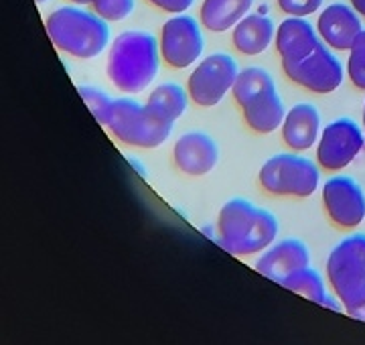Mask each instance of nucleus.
<instances>
[{
    "label": "nucleus",
    "mask_w": 365,
    "mask_h": 345,
    "mask_svg": "<svg viewBox=\"0 0 365 345\" xmlns=\"http://www.w3.org/2000/svg\"><path fill=\"white\" fill-rule=\"evenodd\" d=\"M130 163L134 165V167H136V171L140 172V175H146V171H144V165H140L138 160H134V159H130Z\"/></svg>",
    "instance_id": "c756f323"
},
{
    "label": "nucleus",
    "mask_w": 365,
    "mask_h": 345,
    "mask_svg": "<svg viewBox=\"0 0 365 345\" xmlns=\"http://www.w3.org/2000/svg\"><path fill=\"white\" fill-rule=\"evenodd\" d=\"M364 133H365V106H364Z\"/></svg>",
    "instance_id": "473e14b6"
},
{
    "label": "nucleus",
    "mask_w": 365,
    "mask_h": 345,
    "mask_svg": "<svg viewBox=\"0 0 365 345\" xmlns=\"http://www.w3.org/2000/svg\"><path fill=\"white\" fill-rule=\"evenodd\" d=\"M272 39H276L274 21L260 13L246 14L232 33V43L235 49L248 57L264 53L270 47Z\"/></svg>",
    "instance_id": "f3484780"
},
{
    "label": "nucleus",
    "mask_w": 365,
    "mask_h": 345,
    "mask_svg": "<svg viewBox=\"0 0 365 345\" xmlns=\"http://www.w3.org/2000/svg\"><path fill=\"white\" fill-rule=\"evenodd\" d=\"M254 0H203L201 23L207 31L223 33L234 29L250 13Z\"/></svg>",
    "instance_id": "a211bd4d"
},
{
    "label": "nucleus",
    "mask_w": 365,
    "mask_h": 345,
    "mask_svg": "<svg viewBox=\"0 0 365 345\" xmlns=\"http://www.w3.org/2000/svg\"><path fill=\"white\" fill-rule=\"evenodd\" d=\"M276 92L272 76L262 69V67H246L237 73V78L234 81V100L240 104V108H246L252 102L260 100L268 93Z\"/></svg>",
    "instance_id": "aec40b11"
},
{
    "label": "nucleus",
    "mask_w": 365,
    "mask_h": 345,
    "mask_svg": "<svg viewBox=\"0 0 365 345\" xmlns=\"http://www.w3.org/2000/svg\"><path fill=\"white\" fill-rule=\"evenodd\" d=\"M321 130V114L313 104H297L282 122V140L288 148L302 153L313 148Z\"/></svg>",
    "instance_id": "dca6fc26"
},
{
    "label": "nucleus",
    "mask_w": 365,
    "mask_h": 345,
    "mask_svg": "<svg viewBox=\"0 0 365 345\" xmlns=\"http://www.w3.org/2000/svg\"><path fill=\"white\" fill-rule=\"evenodd\" d=\"M240 73L237 63L232 55H207L189 76V96L197 106L211 108L220 104L223 96L234 88V81Z\"/></svg>",
    "instance_id": "0eeeda50"
},
{
    "label": "nucleus",
    "mask_w": 365,
    "mask_h": 345,
    "mask_svg": "<svg viewBox=\"0 0 365 345\" xmlns=\"http://www.w3.org/2000/svg\"><path fill=\"white\" fill-rule=\"evenodd\" d=\"M327 279L349 315L365 303V234L341 240L327 258Z\"/></svg>",
    "instance_id": "39448f33"
},
{
    "label": "nucleus",
    "mask_w": 365,
    "mask_h": 345,
    "mask_svg": "<svg viewBox=\"0 0 365 345\" xmlns=\"http://www.w3.org/2000/svg\"><path fill=\"white\" fill-rule=\"evenodd\" d=\"M175 120L160 114L148 104L118 98L112 104L108 128L120 143L136 148H157L165 145L173 133Z\"/></svg>",
    "instance_id": "20e7f679"
},
{
    "label": "nucleus",
    "mask_w": 365,
    "mask_h": 345,
    "mask_svg": "<svg viewBox=\"0 0 365 345\" xmlns=\"http://www.w3.org/2000/svg\"><path fill=\"white\" fill-rule=\"evenodd\" d=\"M262 189L278 197H311L319 187V169L313 160L299 155H276L262 165Z\"/></svg>",
    "instance_id": "423d86ee"
},
{
    "label": "nucleus",
    "mask_w": 365,
    "mask_h": 345,
    "mask_svg": "<svg viewBox=\"0 0 365 345\" xmlns=\"http://www.w3.org/2000/svg\"><path fill=\"white\" fill-rule=\"evenodd\" d=\"M323 205L337 227L353 230L365 217L364 189L351 177H331L323 185Z\"/></svg>",
    "instance_id": "9b49d317"
},
{
    "label": "nucleus",
    "mask_w": 365,
    "mask_h": 345,
    "mask_svg": "<svg viewBox=\"0 0 365 345\" xmlns=\"http://www.w3.org/2000/svg\"><path fill=\"white\" fill-rule=\"evenodd\" d=\"M361 31L364 27L359 14L341 2L329 4L325 11H321L317 21L319 37L335 51H349Z\"/></svg>",
    "instance_id": "f8f14e48"
},
{
    "label": "nucleus",
    "mask_w": 365,
    "mask_h": 345,
    "mask_svg": "<svg viewBox=\"0 0 365 345\" xmlns=\"http://www.w3.org/2000/svg\"><path fill=\"white\" fill-rule=\"evenodd\" d=\"M37 2H39V4H45V2H49V0H37Z\"/></svg>",
    "instance_id": "2f4dec72"
},
{
    "label": "nucleus",
    "mask_w": 365,
    "mask_h": 345,
    "mask_svg": "<svg viewBox=\"0 0 365 345\" xmlns=\"http://www.w3.org/2000/svg\"><path fill=\"white\" fill-rule=\"evenodd\" d=\"M173 160L185 175L201 177L215 169L220 160V148L205 133H187L175 143Z\"/></svg>",
    "instance_id": "ddd939ff"
},
{
    "label": "nucleus",
    "mask_w": 365,
    "mask_h": 345,
    "mask_svg": "<svg viewBox=\"0 0 365 345\" xmlns=\"http://www.w3.org/2000/svg\"><path fill=\"white\" fill-rule=\"evenodd\" d=\"M79 96L88 104L90 112L93 114V118L98 120L102 126H108V118H110L114 100L108 93L98 90V88H91V86H79Z\"/></svg>",
    "instance_id": "5701e85b"
},
{
    "label": "nucleus",
    "mask_w": 365,
    "mask_h": 345,
    "mask_svg": "<svg viewBox=\"0 0 365 345\" xmlns=\"http://www.w3.org/2000/svg\"><path fill=\"white\" fill-rule=\"evenodd\" d=\"M288 80L313 93H331L343 83V66L339 57L333 55L325 45L299 63L282 66Z\"/></svg>",
    "instance_id": "9d476101"
},
{
    "label": "nucleus",
    "mask_w": 365,
    "mask_h": 345,
    "mask_svg": "<svg viewBox=\"0 0 365 345\" xmlns=\"http://www.w3.org/2000/svg\"><path fill=\"white\" fill-rule=\"evenodd\" d=\"M351 6L355 13L361 14L365 19V0H351Z\"/></svg>",
    "instance_id": "cd10ccee"
},
{
    "label": "nucleus",
    "mask_w": 365,
    "mask_h": 345,
    "mask_svg": "<svg viewBox=\"0 0 365 345\" xmlns=\"http://www.w3.org/2000/svg\"><path fill=\"white\" fill-rule=\"evenodd\" d=\"M365 133L349 118L327 124L317 145V163L323 171H341L361 153Z\"/></svg>",
    "instance_id": "6e6552de"
},
{
    "label": "nucleus",
    "mask_w": 365,
    "mask_h": 345,
    "mask_svg": "<svg viewBox=\"0 0 365 345\" xmlns=\"http://www.w3.org/2000/svg\"><path fill=\"white\" fill-rule=\"evenodd\" d=\"M307 266H311L309 248L300 240L288 238L274 244L270 250L262 254V258L256 264V270L262 277L282 284L292 272L307 268Z\"/></svg>",
    "instance_id": "2eb2a0df"
},
{
    "label": "nucleus",
    "mask_w": 365,
    "mask_h": 345,
    "mask_svg": "<svg viewBox=\"0 0 365 345\" xmlns=\"http://www.w3.org/2000/svg\"><path fill=\"white\" fill-rule=\"evenodd\" d=\"M148 2L169 14H182L195 4V0H148Z\"/></svg>",
    "instance_id": "bb28decb"
},
{
    "label": "nucleus",
    "mask_w": 365,
    "mask_h": 345,
    "mask_svg": "<svg viewBox=\"0 0 365 345\" xmlns=\"http://www.w3.org/2000/svg\"><path fill=\"white\" fill-rule=\"evenodd\" d=\"M53 45L76 59H93L110 43V25L100 14L78 6H61L47 16Z\"/></svg>",
    "instance_id": "7ed1b4c3"
},
{
    "label": "nucleus",
    "mask_w": 365,
    "mask_h": 345,
    "mask_svg": "<svg viewBox=\"0 0 365 345\" xmlns=\"http://www.w3.org/2000/svg\"><path fill=\"white\" fill-rule=\"evenodd\" d=\"M282 287L288 289V291L297 292L300 297H304V299H309V301H313V303H319V305H323L327 299L323 279H321V274H319L314 268H311V266L300 268L297 272H292V274L282 282Z\"/></svg>",
    "instance_id": "4be33fe9"
},
{
    "label": "nucleus",
    "mask_w": 365,
    "mask_h": 345,
    "mask_svg": "<svg viewBox=\"0 0 365 345\" xmlns=\"http://www.w3.org/2000/svg\"><path fill=\"white\" fill-rule=\"evenodd\" d=\"M203 33L193 16L175 14L160 31V55L175 69H185L203 55Z\"/></svg>",
    "instance_id": "1a4fd4ad"
},
{
    "label": "nucleus",
    "mask_w": 365,
    "mask_h": 345,
    "mask_svg": "<svg viewBox=\"0 0 365 345\" xmlns=\"http://www.w3.org/2000/svg\"><path fill=\"white\" fill-rule=\"evenodd\" d=\"M69 2H73V4H79V6H86V4H91L93 0H69Z\"/></svg>",
    "instance_id": "7c9ffc66"
},
{
    "label": "nucleus",
    "mask_w": 365,
    "mask_h": 345,
    "mask_svg": "<svg viewBox=\"0 0 365 345\" xmlns=\"http://www.w3.org/2000/svg\"><path fill=\"white\" fill-rule=\"evenodd\" d=\"M242 112H244L246 124L258 134H270L276 128H282V122L287 118L284 104L276 92L268 93L246 108H242Z\"/></svg>",
    "instance_id": "6ab92c4d"
},
{
    "label": "nucleus",
    "mask_w": 365,
    "mask_h": 345,
    "mask_svg": "<svg viewBox=\"0 0 365 345\" xmlns=\"http://www.w3.org/2000/svg\"><path fill=\"white\" fill-rule=\"evenodd\" d=\"M217 244L235 256H252L272 246L278 222L272 213L246 200L227 201L217 220Z\"/></svg>",
    "instance_id": "f257e3e1"
},
{
    "label": "nucleus",
    "mask_w": 365,
    "mask_h": 345,
    "mask_svg": "<svg viewBox=\"0 0 365 345\" xmlns=\"http://www.w3.org/2000/svg\"><path fill=\"white\" fill-rule=\"evenodd\" d=\"M93 13L100 14L108 23H118L130 16L134 11V0H93Z\"/></svg>",
    "instance_id": "393cba45"
},
{
    "label": "nucleus",
    "mask_w": 365,
    "mask_h": 345,
    "mask_svg": "<svg viewBox=\"0 0 365 345\" xmlns=\"http://www.w3.org/2000/svg\"><path fill=\"white\" fill-rule=\"evenodd\" d=\"M158 73V43L146 31H124L110 45L108 78L120 92L138 93Z\"/></svg>",
    "instance_id": "f03ea898"
},
{
    "label": "nucleus",
    "mask_w": 365,
    "mask_h": 345,
    "mask_svg": "<svg viewBox=\"0 0 365 345\" xmlns=\"http://www.w3.org/2000/svg\"><path fill=\"white\" fill-rule=\"evenodd\" d=\"M146 104L158 110L160 114L169 116L170 120H177L181 118L182 112L187 110L189 96L179 83H163V86L153 90Z\"/></svg>",
    "instance_id": "412c9836"
},
{
    "label": "nucleus",
    "mask_w": 365,
    "mask_h": 345,
    "mask_svg": "<svg viewBox=\"0 0 365 345\" xmlns=\"http://www.w3.org/2000/svg\"><path fill=\"white\" fill-rule=\"evenodd\" d=\"M280 11L288 16H309L323 6V0H278Z\"/></svg>",
    "instance_id": "a878e982"
},
{
    "label": "nucleus",
    "mask_w": 365,
    "mask_h": 345,
    "mask_svg": "<svg viewBox=\"0 0 365 345\" xmlns=\"http://www.w3.org/2000/svg\"><path fill=\"white\" fill-rule=\"evenodd\" d=\"M323 43L313 25L300 16H288L276 29V49L282 59V66L299 63L304 57L314 53Z\"/></svg>",
    "instance_id": "4468645a"
},
{
    "label": "nucleus",
    "mask_w": 365,
    "mask_h": 345,
    "mask_svg": "<svg viewBox=\"0 0 365 345\" xmlns=\"http://www.w3.org/2000/svg\"><path fill=\"white\" fill-rule=\"evenodd\" d=\"M347 73L355 88L365 92V29L355 39L349 49V61H347Z\"/></svg>",
    "instance_id": "b1692460"
},
{
    "label": "nucleus",
    "mask_w": 365,
    "mask_h": 345,
    "mask_svg": "<svg viewBox=\"0 0 365 345\" xmlns=\"http://www.w3.org/2000/svg\"><path fill=\"white\" fill-rule=\"evenodd\" d=\"M349 317L357 319V321H364V323H365V303L359 307V309H355L353 313H349Z\"/></svg>",
    "instance_id": "c85d7f7f"
}]
</instances>
